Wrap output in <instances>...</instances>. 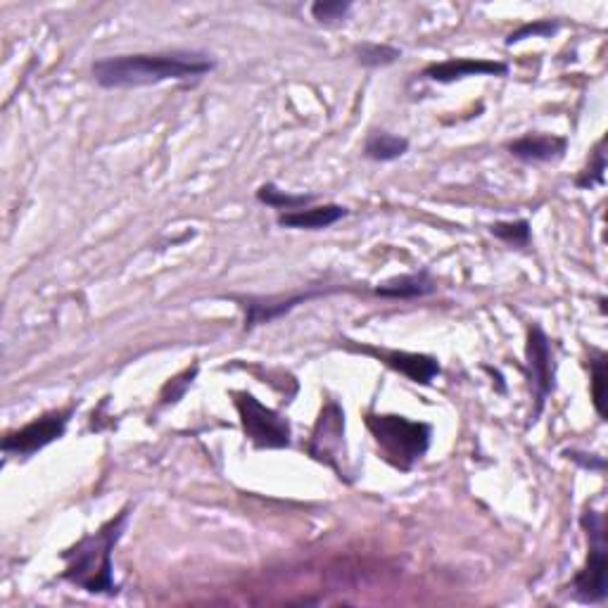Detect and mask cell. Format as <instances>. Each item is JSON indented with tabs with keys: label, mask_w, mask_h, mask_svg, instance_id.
Wrapping results in <instances>:
<instances>
[{
	"label": "cell",
	"mask_w": 608,
	"mask_h": 608,
	"mask_svg": "<svg viewBox=\"0 0 608 608\" xmlns=\"http://www.w3.org/2000/svg\"><path fill=\"white\" fill-rule=\"evenodd\" d=\"M559 29V24L551 22V19H537V22H530V24H523L521 29H516L513 34L506 38V46H513V43L523 41V38H530V36H542L547 38L554 34V31Z\"/></svg>",
	"instance_id": "cell-20"
},
{
	"label": "cell",
	"mask_w": 608,
	"mask_h": 608,
	"mask_svg": "<svg viewBox=\"0 0 608 608\" xmlns=\"http://www.w3.org/2000/svg\"><path fill=\"white\" fill-rule=\"evenodd\" d=\"M492 236H497L504 243H509L513 247H525L530 243L532 233L528 221H509V224H492Z\"/></svg>",
	"instance_id": "cell-18"
},
{
	"label": "cell",
	"mask_w": 608,
	"mask_h": 608,
	"mask_svg": "<svg viewBox=\"0 0 608 608\" xmlns=\"http://www.w3.org/2000/svg\"><path fill=\"white\" fill-rule=\"evenodd\" d=\"M366 426L376 437L378 447L383 449L385 459L392 466L402 468V471H409L430 447L428 423L409 421V418L392 414H369L366 416Z\"/></svg>",
	"instance_id": "cell-3"
},
{
	"label": "cell",
	"mask_w": 608,
	"mask_h": 608,
	"mask_svg": "<svg viewBox=\"0 0 608 608\" xmlns=\"http://www.w3.org/2000/svg\"><path fill=\"white\" fill-rule=\"evenodd\" d=\"M214 69V60L195 50L157 55H119L93 65V76L103 88L155 86L162 81L200 79Z\"/></svg>",
	"instance_id": "cell-1"
},
{
	"label": "cell",
	"mask_w": 608,
	"mask_h": 608,
	"mask_svg": "<svg viewBox=\"0 0 608 608\" xmlns=\"http://www.w3.org/2000/svg\"><path fill=\"white\" fill-rule=\"evenodd\" d=\"M126 521H129V509H122L98 532L81 537L72 549L62 551V561L67 563L62 578L91 594H107V597L117 594L119 585L112 575V551L122 540Z\"/></svg>",
	"instance_id": "cell-2"
},
{
	"label": "cell",
	"mask_w": 608,
	"mask_h": 608,
	"mask_svg": "<svg viewBox=\"0 0 608 608\" xmlns=\"http://www.w3.org/2000/svg\"><path fill=\"white\" fill-rule=\"evenodd\" d=\"M528 369H530V385L535 392V416H540L544 402L554 392V347L540 326H530L528 331Z\"/></svg>",
	"instance_id": "cell-7"
},
{
	"label": "cell",
	"mask_w": 608,
	"mask_h": 608,
	"mask_svg": "<svg viewBox=\"0 0 608 608\" xmlns=\"http://www.w3.org/2000/svg\"><path fill=\"white\" fill-rule=\"evenodd\" d=\"M198 376V366H193V369H188L186 373H181V376H176L174 380H169L167 388L162 390V404H171V402H179L183 397V392L190 388V383H193V378Z\"/></svg>",
	"instance_id": "cell-23"
},
{
	"label": "cell",
	"mask_w": 608,
	"mask_h": 608,
	"mask_svg": "<svg viewBox=\"0 0 608 608\" xmlns=\"http://www.w3.org/2000/svg\"><path fill=\"white\" fill-rule=\"evenodd\" d=\"M236 409L243 423L245 437L257 449L290 447V423L274 409L264 407L259 399L247 392H236Z\"/></svg>",
	"instance_id": "cell-4"
},
{
	"label": "cell",
	"mask_w": 608,
	"mask_h": 608,
	"mask_svg": "<svg viewBox=\"0 0 608 608\" xmlns=\"http://www.w3.org/2000/svg\"><path fill=\"white\" fill-rule=\"evenodd\" d=\"M506 65L494 60H471V57H454V60L437 62V65L426 67L423 76L440 84H452V81L466 79V76H504Z\"/></svg>",
	"instance_id": "cell-9"
},
{
	"label": "cell",
	"mask_w": 608,
	"mask_h": 608,
	"mask_svg": "<svg viewBox=\"0 0 608 608\" xmlns=\"http://www.w3.org/2000/svg\"><path fill=\"white\" fill-rule=\"evenodd\" d=\"M380 359H383L385 364L390 366V369H395V371L402 373V376L414 380V383L428 385L430 380H433L437 373H440V364H437V359L426 357V354L380 352Z\"/></svg>",
	"instance_id": "cell-12"
},
{
	"label": "cell",
	"mask_w": 608,
	"mask_h": 608,
	"mask_svg": "<svg viewBox=\"0 0 608 608\" xmlns=\"http://www.w3.org/2000/svg\"><path fill=\"white\" fill-rule=\"evenodd\" d=\"M321 290H312V293H300L295 297H288V300H269V302H259V300H247L245 309H247V328L257 326V323H266L271 319H278V316H283L285 312H290V309L297 307L300 302H307L309 297L319 295Z\"/></svg>",
	"instance_id": "cell-14"
},
{
	"label": "cell",
	"mask_w": 608,
	"mask_h": 608,
	"mask_svg": "<svg viewBox=\"0 0 608 608\" xmlns=\"http://www.w3.org/2000/svg\"><path fill=\"white\" fill-rule=\"evenodd\" d=\"M582 525H585L589 542V556H587V566L575 575L573 587L575 594L580 599L592 601V604H599V601L606 599L608 589H606V570H608V551H606V532H604V518L599 516L597 511L589 509L585 516H582Z\"/></svg>",
	"instance_id": "cell-5"
},
{
	"label": "cell",
	"mask_w": 608,
	"mask_h": 608,
	"mask_svg": "<svg viewBox=\"0 0 608 608\" xmlns=\"http://www.w3.org/2000/svg\"><path fill=\"white\" fill-rule=\"evenodd\" d=\"M350 10H352V3H331V0L312 5V15H314V19H319L321 24L342 22V19L350 15Z\"/></svg>",
	"instance_id": "cell-22"
},
{
	"label": "cell",
	"mask_w": 608,
	"mask_h": 608,
	"mask_svg": "<svg viewBox=\"0 0 608 608\" xmlns=\"http://www.w3.org/2000/svg\"><path fill=\"white\" fill-rule=\"evenodd\" d=\"M435 290L437 283L430 278L428 271H418V274H404L380 283L376 293L380 297H392V300H416V297H426Z\"/></svg>",
	"instance_id": "cell-13"
},
{
	"label": "cell",
	"mask_w": 608,
	"mask_h": 608,
	"mask_svg": "<svg viewBox=\"0 0 608 608\" xmlns=\"http://www.w3.org/2000/svg\"><path fill=\"white\" fill-rule=\"evenodd\" d=\"M566 138L544 136V133H528L509 145L511 155L523 162H554L566 152Z\"/></svg>",
	"instance_id": "cell-10"
},
{
	"label": "cell",
	"mask_w": 608,
	"mask_h": 608,
	"mask_svg": "<svg viewBox=\"0 0 608 608\" xmlns=\"http://www.w3.org/2000/svg\"><path fill=\"white\" fill-rule=\"evenodd\" d=\"M342 217H347V209L340 205H321L297 209V212H283L278 217V224L283 228H300V231H321L338 224Z\"/></svg>",
	"instance_id": "cell-11"
},
{
	"label": "cell",
	"mask_w": 608,
	"mask_h": 608,
	"mask_svg": "<svg viewBox=\"0 0 608 608\" xmlns=\"http://www.w3.org/2000/svg\"><path fill=\"white\" fill-rule=\"evenodd\" d=\"M345 414L335 402H328L323 407L319 421H316V428L312 433V445H309V452H312L314 459L326 461L328 466H333L335 471L342 473V468L338 461L342 459L340 452L345 449Z\"/></svg>",
	"instance_id": "cell-8"
},
{
	"label": "cell",
	"mask_w": 608,
	"mask_h": 608,
	"mask_svg": "<svg viewBox=\"0 0 608 608\" xmlns=\"http://www.w3.org/2000/svg\"><path fill=\"white\" fill-rule=\"evenodd\" d=\"M409 150V141L402 136H395V133L388 131H373L369 138H366L364 145V155L373 162H392L399 160L404 152Z\"/></svg>",
	"instance_id": "cell-15"
},
{
	"label": "cell",
	"mask_w": 608,
	"mask_h": 608,
	"mask_svg": "<svg viewBox=\"0 0 608 608\" xmlns=\"http://www.w3.org/2000/svg\"><path fill=\"white\" fill-rule=\"evenodd\" d=\"M589 369H592V397H594V407H597L599 416H606V357L604 354H597V359L589 361Z\"/></svg>",
	"instance_id": "cell-19"
},
{
	"label": "cell",
	"mask_w": 608,
	"mask_h": 608,
	"mask_svg": "<svg viewBox=\"0 0 608 608\" xmlns=\"http://www.w3.org/2000/svg\"><path fill=\"white\" fill-rule=\"evenodd\" d=\"M257 200L264 202V205L274 207V209H281V214H283V209H285V212H297V209H304L314 198H312V195L285 193V190L276 188L274 183H266V186L257 190Z\"/></svg>",
	"instance_id": "cell-16"
},
{
	"label": "cell",
	"mask_w": 608,
	"mask_h": 608,
	"mask_svg": "<svg viewBox=\"0 0 608 608\" xmlns=\"http://www.w3.org/2000/svg\"><path fill=\"white\" fill-rule=\"evenodd\" d=\"M72 414L74 407L50 411V414L36 418V421L27 423V426L15 430V433H8V437L3 440V452L15 456H31L41 452L50 442L60 440V437L65 435L69 416Z\"/></svg>",
	"instance_id": "cell-6"
},
{
	"label": "cell",
	"mask_w": 608,
	"mask_h": 608,
	"mask_svg": "<svg viewBox=\"0 0 608 608\" xmlns=\"http://www.w3.org/2000/svg\"><path fill=\"white\" fill-rule=\"evenodd\" d=\"M354 53H357V60L364 67H385L402 57V50L399 48L378 46V43H361V46L354 48Z\"/></svg>",
	"instance_id": "cell-17"
},
{
	"label": "cell",
	"mask_w": 608,
	"mask_h": 608,
	"mask_svg": "<svg viewBox=\"0 0 608 608\" xmlns=\"http://www.w3.org/2000/svg\"><path fill=\"white\" fill-rule=\"evenodd\" d=\"M604 143L601 141L594 150V162H589V167L585 169V174L578 179L580 188H592L597 183H604V169H606V155H604Z\"/></svg>",
	"instance_id": "cell-21"
}]
</instances>
